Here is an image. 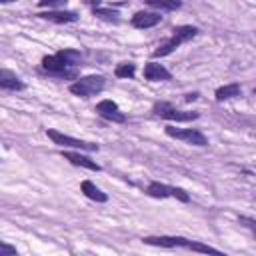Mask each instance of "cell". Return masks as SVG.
<instances>
[{"instance_id": "obj_1", "label": "cell", "mask_w": 256, "mask_h": 256, "mask_svg": "<svg viewBox=\"0 0 256 256\" xmlns=\"http://www.w3.org/2000/svg\"><path fill=\"white\" fill-rule=\"evenodd\" d=\"M196 34H198V28H194V26H176V28H174V32H172V36H170L168 40H164L162 44H158V48L152 52V56H154V58L168 56V54H170V52H174L180 44H184V42L192 40Z\"/></svg>"}, {"instance_id": "obj_2", "label": "cell", "mask_w": 256, "mask_h": 256, "mask_svg": "<svg viewBox=\"0 0 256 256\" xmlns=\"http://www.w3.org/2000/svg\"><path fill=\"white\" fill-rule=\"evenodd\" d=\"M102 88H104V78L98 74L84 76V78L76 80L74 84H70V92L76 96H82V98H90V96L102 92Z\"/></svg>"}, {"instance_id": "obj_3", "label": "cell", "mask_w": 256, "mask_h": 256, "mask_svg": "<svg viewBox=\"0 0 256 256\" xmlns=\"http://www.w3.org/2000/svg\"><path fill=\"white\" fill-rule=\"evenodd\" d=\"M154 114L166 120H176V122H190L196 120L200 114L198 112H188V110H176L172 104L168 102H156L154 104Z\"/></svg>"}, {"instance_id": "obj_4", "label": "cell", "mask_w": 256, "mask_h": 256, "mask_svg": "<svg viewBox=\"0 0 256 256\" xmlns=\"http://www.w3.org/2000/svg\"><path fill=\"white\" fill-rule=\"evenodd\" d=\"M46 134L58 146H68V148H78V150H90V152L98 150V144L86 142V140H80V138H74V136H68V134H62L58 130H46Z\"/></svg>"}, {"instance_id": "obj_5", "label": "cell", "mask_w": 256, "mask_h": 256, "mask_svg": "<svg viewBox=\"0 0 256 256\" xmlns=\"http://www.w3.org/2000/svg\"><path fill=\"white\" fill-rule=\"evenodd\" d=\"M146 192L150 196H154V198H168L170 196V198H176L180 202H188L190 200V196H188L186 190L176 188V186H168V184H162V182H150L148 188H146Z\"/></svg>"}, {"instance_id": "obj_6", "label": "cell", "mask_w": 256, "mask_h": 256, "mask_svg": "<svg viewBox=\"0 0 256 256\" xmlns=\"http://www.w3.org/2000/svg\"><path fill=\"white\" fill-rule=\"evenodd\" d=\"M166 134L176 138V140H182V142H188V144H194V146H206L208 144V138L200 132V130H194V128H174V126H168L166 128Z\"/></svg>"}, {"instance_id": "obj_7", "label": "cell", "mask_w": 256, "mask_h": 256, "mask_svg": "<svg viewBox=\"0 0 256 256\" xmlns=\"http://www.w3.org/2000/svg\"><path fill=\"white\" fill-rule=\"evenodd\" d=\"M144 244H152V246H162V248H192V240L182 238V236H146L142 238Z\"/></svg>"}, {"instance_id": "obj_8", "label": "cell", "mask_w": 256, "mask_h": 256, "mask_svg": "<svg viewBox=\"0 0 256 256\" xmlns=\"http://www.w3.org/2000/svg\"><path fill=\"white\" fill-rule=\"evenodd\" d=\"M42 68L46 72H50V74H68L66 70L70 68V64H68V60L64 58V54L60 50V52H56L52 56H44L42 58Z\"/></svg>"}, {"instance_id": "obj_9", "label": "cell", "mask_w": 256, "mask_h": 256, "mask_svg": "<svg viewBox=\"0 0 256 256\" xmlns=\"http://www.w3.org/2000/svg\"><path fill=\"white\" fill-rule=\"evenodd\" d=\"M96 112H98L102 118L110 120V122H124V120H126V116L122 114V110L118 108V104L112 102V100H102V102H98V104H96Z\"/></svg>"}, {"instance_id": "obj_10", "label": "cell", "mask_w": 256, "mask_h": 256, "mask_svg": "<svg viewBox=\"0 0 256 256\" xmlns=\"http://www.w3.org/2000/svg\"><path fill=\"white\" fill-rule=\"evenodd\" d=\"M160 14L158 12H146V10H140L132 16V26L134 28H152L160 22Z\"/></svg>"}, {"instance_id": "obj_11", "label": "cell", "mask_w": 256, "mask_h": 256, "mask_svg": "<svg viewBox=\"0 0 256 256\" xmlns=\"http://www.w3.org/2000/svg\"><path fill=\"white\" fill-rule=\"evenodd\" d=\"M40 18L44 20H50V22H56V24H68V22H76L78 20V14L76 12H62V10H48V12H42L38 14Z\"/></svg>"}, {"instance_id": "obj_12", "label": "cell", "mask_w": 256, "mask_h": 256, "mask_svg": "<svg viewBox=\"0 0 256 256\" xmlns=\"http://www.w3.org/2000/svg\"><path fill=\"white\" fill-rule=\"evenodd\" d=\"M144 78L150 80V82H158V80H170V72L162 66V64H156V62H148L144 66Z\"/></svg>"}, {"instance_id": "obj_13", "label": "cell", "mask_w": 256, "mask_h": 256, "mask_svg": "<svg viewBox=\"0 0 256 256\" xmlns=\"http://www.w3.org/2000/svg\"><path fill=\"white\" fill-rule=\"evenodd\" d=\"M62 156H64L66 160H70L72 164H76V166H82V168H88V170H94V172L100 170V166H98L92 158H88V156H84V154H80V152H62Z\"/></svg>"}, {"instance_id": "obj_14", "label": "cell", "mask_w": 256, "mask_h": 256, "mask_svg": "<svg viewBox=\"0 0 256 256\" xmlns=\"http://www.w3.org/2000/svg\"><path fill=\"white\" fill-rule=\"evenodd\" d=\"M0 88H4V90H24V82L16 76V74H12L10 70H0Z\"/></svg>"}, {"instance_id": "obj_15", "label": "cell", "mask_w": 256, "mask_h": 256, "mask_svg": "<svg viewBox=\"0 0 256 256\" xmlns=\"http://www.w3.org/2000/svg\"><path fill=\"white\" fill-rule=\"evenodd\" d=\"M80 188H82V192H84L90 200H96V202H106V200H108V196H106L94 182H90V180H84V182L80 184Z\"/></svg>"}, {"instance_id": "obj_16", "label": "cell", "mask_w": 256, "mask_h": 256, "mask_svg": "<svg viewBox=\"0 0 256 256\" xmlns=\"http://www.w3.org/2000/svg\"><path fill=\"white\" fill-rule=\"evenodd\" d=\"M242 94V88L240 84H226V86H220L216 90V100L218 102H224V100H230V98H236Z\"/></svg>"}, {"instance_id": "obj_17", "label": "cell", "mask_w": 256, "mask_h": 256, "mask_svg": "<svg viewBox=\"0 0 256 256\" xmlns=\"http://www.w3.org/2000/svg\"><path fill=\"white\" fill-rule=\"evenodd\" d=\"M148 6L158 8V10H178L182 6L180 0H146Z\"/></svg>"}, {"instance_id": "obj_18", "label": "cell", "mask_w": 256, "mask_h": 256, "mask_svg": "<svg viewBox=\"0 0 256 256\" xmlns=\"http://www.w3.org/2000/svg\"><path fill=\"white\" fill-rule=\"evenodd\" d=\"M134 72H136V66H134L132 62H122V64L116 66V72H114V74H116L118 78H132Z\"/></svg>"}, {"instance_id": "obj_19", "label": "cell", "mask_w": 256, "mask_h": 256, "mask_svg": "<svg viewBox=\"0 0 256 256\" xmlns=\"http://www.w3.org/2000/svg\"><path fill=\"white\" fill-rule=\"evenodd\" d=\"M94 14H96L98 18H102V20H106V22H114V24L120 20V18H118L120 14H118L116 10H108V8H96Z\"/></svg>"}, {"instance_id": "obj_20", "label": "cell", "mask_w": 256, "mask_h": 256, "mask_svg": "<svg viewBox=\"0 0 256 256\" xmlns=\"http://www.w3.org/2000/svg\"><path fill=\"white\" fill-rule=\"evenodd\" d=\"M238 222H240L242 226L250 228V230H252V234L256 236V218H250V216H240V218H238Z\"/></svg>"}, {"instance_id": "obj_21", "label": "cell", "mask_w": 256, "mask_h": 256, "mask_svg": "<svg viewBox=\"0 0 256 256\" xmlns=\"http://www.w3.org/2000/svg\"><path fill=\"white\" fill-rule=\"evenodd\" d=\"M68 0H38V6H42V8H46V6H50V8H60V6H64Z\"/></svg>"}, {"instance_id": "obj_22", "label": "cell", "mask_w": 256, "mask_h": 256, "mask_svg": "<svg viewBox=\"0 0 256 256\" xmlns=\"http://www.w3.org/2000/svg\"><path fill=\"white\" fill-rule=\"evenodd\" d=\"M0 256H16V248H12L8 244H2L0 246Z\"/></svg>"}, {"instance_id": "obj_23", "label": "cell", "mask_w": 256, "mask_h": 256, "mask_svg": "<svg viewBox=\"0 0 256 256\" xmlns=\"http://www.w3.org/2000/svg\"><path fill=\"white\" fill-rule=\"evenodd\" d=\"M0 2H4V4H8V2H12V0H0Z\"/></svg>"}, {"instance_id": "obj_24", "label": "cell", "mask_w": 256, "mask_h": 256, "mask_svg": "<svg viewBox=\"0 0 256 256\" xmlns=\"http://www.w3.org/2000/svg\"><path fill=\"white\" fill-rule=\"evenodd\" d=\"M254 94H256V88H254Z\"/></svg>"}]
</instances>
